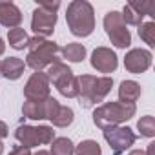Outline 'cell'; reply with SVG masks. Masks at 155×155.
<instances>
[{
    "label": "cell",
    "instance_id": "cell-9",
    "mask_svg": "<svg viewBox=\"0 0 155 155\" xmlns=\"http://www.w3.org/2000/svg\"><path fill=\"white\" fill-rule=\"evenodd\" d=\"M104 139L106 142L110 144L113 155H120L124 153L128 148H131L137 140V135L130 130V128H124V126H111V128H106L104 130Z\"/></svg>",
    "mask_w": 155,
    "mask_h": 155
},
{
    "label": "cell",
    "instance_id": "cell-7",
    "mask_svg": "<svg viewBox=\"0 0 155 155\" xmlns=\"http://www.w3.org/2000/svg\"><path fill=\"white\" fill-rule=\"evenodd\" d=\"M15 139L26 146V148H35L38 144H51L55 140V131L51 126H18L15 131Z\"/></svg>",
    "mask_w": 155,
    "mask_h": 155
},
{
    "label": "cell",
    "instance_id": "cell-21",
    "mask_svg": "<svg viewBox=\"0 0 155 155\" xmlns=\"http://www.w3.org/2000/svg\"><path fill=\"white\" fill-rule=\"evenodd\" d=\"M75 155H102V150L97 140L88 139V140H82L75 148Z\"/></svg>",
    "mask_w": 155,
    "mask_h": 155
},
{
    "label": "cell",
    "instance_id": "cell-20",
    "mask_svg": "<svg viewBox=\"0 0 155 155\" xmlns=\"http://www.w3.org/2000/svg\"><path fill=\"white\" fill-rule=\"evenodd\" d=\"M73 119H75L73 110L68 108V106H60V108L57 110L55 117L51 119V122H53V126H57V128H66V126H69V124L73 122Z\"/></svg>",
    "mask_w": 155,
    "mask_h": 155
},
{
    "label": "cell",
    "instance_id": "cell-6",
    "mask_svg": "<svg viewBox=\"0 0 155 155\" xmlns=\"http://www.w3.org/2000/svg\"><path fill=\"white\" fill-rule=\"evenodd\" d=\"M58 8H60V2H40L37 6V9L33 11V18H31V29L35 31V37L44 38L55 31Z\"/></svg>",
    "mask_w": 155,
    "mask_h": 155
},
{
    "label": "cell",
    "instance_id": "cell-8",
    "mask_svg": "<svg viewBox=\"0 0 155 155\" xmlns=\"http://www.w3.org/2000/svg\"><path fill=\"white\" fill-rule=\"evenodd\" d=\"M104 29H106V33H108V37H110V40H111V44L115 48L124 49V48H128L131 44V35H130V31H128V28H126V24L122 20V15L119 11L106 13Z\"/></svg>",
    "mask_w": 155,
    "mask_h": 155
},
{
    "label": "cell",
    "instance_id": "cell-22",
    "mask_svg": "<svg viewBox=\"0 0 155 155\" xmlns=\"http://www.w3.org/2000/svg\"><path fill=\"white\" fill-rule=\"evenodd\" d=\"M139 37L140 40H144L150 48L155 46V22H146L139 26Z\"/></svg>",
    "mask_w": 155,
    "mask_h": 155
},
{
    "label": "cell",
    "instance_id": "cell-29",
    "mask_svg": "<svg viewBox=\"0 0 155 155\" xmlns=\"http://www.w3.org/2000/svg\"><path fill=\"white\" fill-rule=\"evenodd\" d=\"M130 155H146V151H142V150H133V151H130Z\"/></svg>",
    "mask_w": 155,
    "mask_h": 155
},
{
    "label": "cell",
    "instance_id": "cell-17",
    "mask_svg": "<svg viewBox=\"0 0 155 155\" xmlns=\"http://www.w3.org/2000/svg\"><path fill=\"white\" fill-rule=\"evenodd\" d=\"M60 51H62V57L68 58L69 62H81L86 57V48L79 42H71V44L64 46Z\"/></svg>",
    "mask_w": 155,
    "mask_h": 155
},
{
    "label": "cell",
    "instance_id": "cell-3",
    "mask_svg": "<svg viewBox=\"0 0 155 155\" xmlns=\"http://www.w3.org/2000/svg\"><path fill=\"white\" fill-rule=\"evenodd\" d=\"M28 57H26V66H29L35 71H40L46 66H51L53 62H57V53L60 51L57 42L46 40L42 37H33L29 38L28 44Z\"/></svg>",
    "mask_w": 155,
    "mask_h": 155
},
{
    "label": "cell",
    "instance_id": "cell-23",
    "mask_svg": "<svg viewBox=\"0 0 155 155\" xmlns=\"http://www.w3.org/2000/svg\"><path fill=\"white\" fill-rule=\"evenodd\" d=\"M137 128H139L142 137H153L155 135V119L151 115L140 117V120L137 122Z\"/></svg>",
    "mask_w": 155,
    "mask_h": 155
},
{
    "label": "cell",
    "instance_id": "cell-13",
    "mask_svg": "<svg viewBox=\"0 0 155 155\" xmlns=\"http://www.w3.org/2000/svg\"><path fill=\"white\" fill-rule=\"evenodd\" d=\"M91 66L101 73H113L119 66V60L115 51L110 48H97L91 53Z\"/></svg>",
    "mask_w": 155,
    "mask_h": 155
},
{
    "label": "cell",
    "instance_id": "cell-10",
    "mask_svg": "<svg viewBox=\"0 0 155 155\" xmlns=\"http://www.w3.org/2000/svg\"><path fill=\"white\" fill-rule=\"evenodd\" d=\"M60 108L58 101H55L53 97H48L46 101H26L22 106V113L24 117L31 119V120H40V119H53L57 110Z\"/></svg>",
    "mask_w": 155,
    "mask_h": 155
},
{
    "label": "cell",
    "instance_id": "cell-25",
    "mask_svg": "<svg viewBox=\"0 0 155 155\" xmlns=\"http://www.w3.org/2000/svg\"><path fill=\"white\" fill-rule=\"evenodd\" d=\"M9 155H31V151H29V148H26V146H15V148L9 151Z\"/></svg>",
    "mask_w": 155,
    "mask_h": 155
},
{
    "label": "cell",
    "instance_id": "cell-26",
    "mask_svg": "<svg viewBox=\"0 0 155 155\" xmlns=\"http://www.w3.org/2000/svg\"><path fill=\"white\" fill-rule=\"evenodd\" d=\"M8 126H6V122H2L0 120V139H4V137H8Z\"/></svg>",
    "mask_w": 155,
    "mask_h": 155
},
{
    "label": "cell",
    "instance_id": "cell-28",
    "mask_svg": "<svg viewBox=\"0 0 155 155\" xmlns=\"http://www.w3.org/2000/svg\"><path fill=\"white\" fill-rule=\"evenodd\" d=\"M4 51H6V44H4V40L0 38V57L4 55Z\"/></svg>",
    "mask_w": 155,
    "mask_h": 155
},
{
    "label": "cell",
    "instance_id": "cell-1",
    "mask_svg": "<svg viewBox=\"0 0 155 155\" xmlns=\"http://www.w3.org/2000/svg\"><path fill=\"white\" fill-rule=\"evenodd\" d=\"M66 22L75 37H88L95 29L93 6L86 0H73L66 9Z\"/></svg>",
    "mask_w": 155,
    "mask_h": 155
},
{
    "label": "cell",
    "instance_id": "cell-4",
    "mask_svg": "<svg viewBox=\"0 0 155 155\" xmlns=\"http://www.w3.org/2000/svg\"><path fill=\"white\" fill-rule=\"evenodd\" d=\"M137 108L135 104H124V102H106L99 106L93 111V122L95 126L106 130L111 126H119L120 122L130 120L135 115Z\"/></svg>",
    "mask_w": 155,
    "mask_h": 155
},
{
    "label": "cell",
    "instance_id": "cell-12",
    "mask_svg": "<svg viewBox=\"0 0 155 155\" xmlns=\"http://www.w3.org/2000/svg\"><path fill=\"white\" fill-rule=\"evenodd\" d=\"M150 66H151V53H150L148 49L135 48V49L128 51L126 57H124V68H126L130 73L140 75V73H144Z\"/></svg>",
    "mask_w": 155,
    "mask_h": 155
},
{
    "label": "cell",
    "instance_id": "cell-19",
    "mask_svg": "<svg viewBox=\"0 0 155 155\" xmlns=\"http://www.w3.org/2000/svg\"><path fill=\"white\" fill-rule=\"evenodd\" d=\"M51 155H73L75 153V146L68 137H58L51 142Z\"/></svg>",
    "mask_w": 155,
    "mask_h": 155
},
{
    "label": "cell",
    "instance_id": "cell-24",
    "mask_svg": "<svg viewBox=\"0 0 155 155\" xmlns=\"http://www.w3.org/2000/svg\"><path fill=\"white\" fill-rule=\"evenodd\" d=\"M120 15H122V20H124V24H126V26L130 24V26H137V28L142 24V18H144V17H140L135 9H131V6H130V4H126V6H124V9H122V13H120Z\"/></svg>",
    "mask_w": 155,
    "mask_h": 155
},
{
    "label": "cell",
    "instance_id": "cell-11",
    "mask_svg": "<svg viewBox=\"0 0 155 155\" xmlns=\"http://www.w3.org/2000/svg\"><path fill=\"white\" fill-rule=\"evenodd\" d=\"M26 101H46L49 97V79L42 71H35L24 86Z\"/></svg>",
    "mask_w": 155,
    "mask_h": 155
},
{
    "label": "cell",
    "instance_id": "cell-5",
    "mask_svg": "<svg viewBox=\"0 0 155 155\" xmlns=\"http://www.w3.org/2000/svg\"><path fill=\"white\" fill-rule=\"evenodd\" d=\"M48 79L55 84V88L58 90L60 95L68 97V99H75L79 95V88H77V77L73 75V71L60 60L53 62L49 66V71L46 73Z\"/></svg>",
    "mask_w": 155,
    "mask_h": 155
},
{
    "label": "cell",
    "instance_id": "cell-18",
    "mask_svg": "<svg viewBox=\"0 0 155 155\" xmlns=\"http://www.w3.org/2000/svg\"><path fill=\"white\" fill-rule=\"evenodd\" d=\"M8 40H9V46L15 48V49H24V48H28V44H29V37H28V33H26L22 28L9 29Z\"/></svg>",
    "mask_w": 155,
    "mask_h": 155
},
{
    "label": "cell",
    "instance_id": "cell-16",
    "mask_svg": "<svg viewBox=\"0 0 155 155\" xmlns=\"http://www.w3.org/2000/svg\"><path fill=\"white\" fill-rule=\"evenodd\" d=\"M140 97V86L135 81H122L119 88V102L135 104Z\"/></svg>",
    "mask_w": 155,
    "mask_h": 155
},
{
    "label": "cell",
    "instance_id": "cell-15",
    "mask_svg": "<svg viewBox=\"0 0 155 155\" xmlns=\"http://www.w3.org/2000/svg\"><path fill=\"white\" fill-rule=\"evenodd\" d=\"M24 69H26V62L22 58H17V57H9V58H4L0 62V75H4L8 81L20 79Z\"/></svg>",
    "mask_w": 155,
    "mask_h": 155
},
{
    "label": "cell",
    "instance_id": "cell-30",
    "mask_svg": "<svg viewBox=\"0 0 155 155\" xmlns=\"http://www.w3.org/2000/svg\"><path fill=\"white\" fill-rule=\"evenodd\" d=\"M33 155H51L49 151H46V150H38L37 153H33Z\"/></svg>",
    "mask_w": 155,
    "mask_h": 155
},
{
    "label": "cell",
    "instance_id": "cell-2",
    "mask_svg": "<svg viewBox=\"0 0 155 155\" xmlns=\"http://www.w3.org/2000/svg\"><path fill=\"white\" fill-rule=\"evenodd\" d=\"M77 88H79V95L77 97L81 99V104L90 108V106L104 101V97L113 88V79L111 77L81 75V77H77Z\"/></svg>",
    "mask_w": 155,
    "mask_h": 155
},
{
    "label": "cell",
    "instance_id": "cell-27",
    "mask_svg": "<svg viewBox=\"0 0 155 155\" xmlns=\"http://www.w3.org/2000/svg\"><path fill=\"white\" fill-rule=\"evenodd\" d=\"M153 151H155V142H150V144H148V151H146V155H153Z\"/></svg>",
    "mask_w": 155,
    "mask_h": 155
},
{
    "label": "cell",
    "instance_id": "cell-31",
    "mask_svg": "<svg viewBox=\"0 0 155 155\" xmlns=\"http://www.w3.org/2000/svg\"><path fill=\"white\" fill-rule=\"evenodd\" d=\"M2 150H4V144H2V140H0V155H2Z\"/></svg>",
    "mask_w": 155,
    "mask_h": 155
},
{
    "label": "cell",
    "instance_id": "cell-14",
    "mask_svg": "<svg viewBox=\"0 0 155 155\" xmlns=\"http://www.w3.org/2000/svg\"><path fill=\"white\" fill-rule=\"evenodd\" d=\"M22 22V13L13 2H0V26L15 29Z\"/></svg>",
    "mask_w": 155,
    "mask_h": 155
}]
</instances>
